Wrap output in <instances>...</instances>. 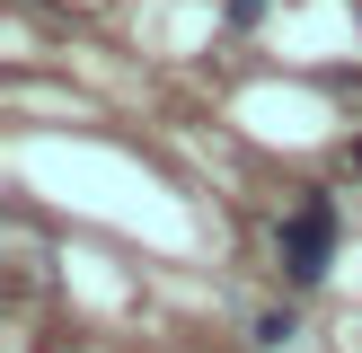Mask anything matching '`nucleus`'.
Segmentation results:
<instances>
[{"label":"nucleus","instance_id":"f257e3e1","mask_svg":"<svg viewBox=\"0 0 362 353\" xmlns=\"http://www.w3.org/2000/svg\"><path fill=\"white\" fill-rule=\"evenodd\" d=\"M274 247H283V274L310 292V282L327 274V256H336V203H327V194H310V203L274 229Z\"/></svg>","mask_w":362,"mask_h":353},{"label":"nucleus","instance_id":"f03ea898","mask_svg":"<svg viewBox=\"0 0 362 353\" xmlns=\"http://www.w3.org/2000/svg\"><path fill=\"white\" fill-rule=\"evenodd\" d=\"M257 345H265V353H292V345H300V318H292V309H257Z\"/></svg>","mask_w":362,"mask_h":353},{"label":"nucleus","instance_id":"7ed1b4c3","mask_svg":"<svg viewBox=\"0 0 362 353\" xmlns=\"http://www.w3.org/2000/svg\"><path fill=\"white\" fill-rule=\"evenodd\" d=\"M265 9H274V0H230V27H257Z\"/></svg>","mask_w":362,"mask_h":353}]
</instances>
